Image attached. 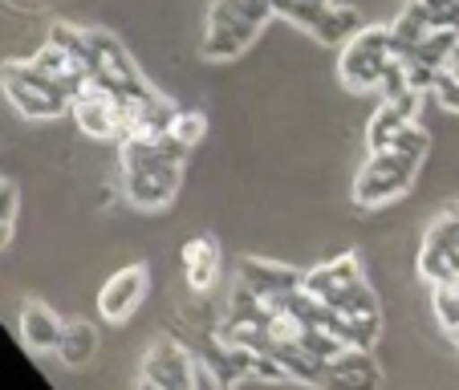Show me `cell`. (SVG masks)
Returning <instances> with one entry per match:
<instances>
[{
  "instance_id": "6da1fadb",
  "label": "cell",
  "mask_w": 459,
  "mask_h": 390,
  "mask_svg": "<svg viewBox=\"0 0 459 390\" xmlns=\"http://www.w3.org/2000/svg\"><path fill=\"white\" fill-rule=\"evenodd\" d=\"M122 155V191L143 212H163L183 187V163L191 151L159 130V134H126L118 139Z\"/></svg>"
},
{
  "instance_id": "7a4b0ae2",
  "label": "cell",
  "mask_w": 459,
  "mask_h": 390,
  "mask_svg": "<svg viewBox=\"0 0 459 390\" xmlns=\"http://www.w3.org/2000/svg\"><path fill=\"white\" fill-rule=\"evenodd\" d=\"M427 151H431V134L423 122H411L386 147H374L354 179V204L358 208H382V204L403 200L423 171Z\"/></svg>"
},
{
  "instance_id": "3957f363",
  "label": "cell",
  "mask_w": 459,
  "mask_h": 390,
  "mask_svg": "<svg viewBox=\"0 0 459 390\" xmlns=\"http://www.w3.org/2000/svg\"><path fill=\"white\" fill-rule=\"evenodd\" d=\"M301 285H305V293L317 297L325 309L342 313L350 325H358L370 346H378L382 305H378V293L370 289V281H366V269H362V256H358V252H342V256L325 260V264H313L301 277Z\"/></svg>"
},
{
  "instance_id": "277c9868",
  "label": "cell",
  "mask_w": 459,
  "mask_h": 390,
  "mask_svg": "<svg viewBox=\"0 0 459 390\" xmlns=\"http://www.w3.org/2000/svg\"><path fill=\"white\" fill-rule=\"evenodd\" d=\"M269 21V0H212L200 33V57L212 61V65H228V61L244 57Z\"/></svg>"
},
{
  "instance_id": "5b68a950",
  "label": "cell",
  "mask_w": 459,
  "mask_h": 390,
  "mask_svg": "<svg viewBox=\"0 0 459 390\" xmlns=\"http://www.w3.org/2000/svg\"><path fill=\"white\" fill-rule=\"evenodd\" d=\"M399 57L394 29L390 25H362L338 45V78L350 94H378L390 65Z\"/></svg>"
},
{
  "instance_id": "8992f818",
  "label": "cell",
  "mask_w": 459,
  "mask_h": 390,
  "mask_svg": "<svg viewBox=\"0 0 459 390\" xmlns=\"http://www.w3.org/2000/svg\"><path fill=\"white\" fill-rule=\"evenodd\" d=\"M0 90H4V98L13 102V110L25 114V118H37V122L65 118L74 106L70 90L57 86L53 78H45L41 70H33L29 61H9V65L0 70Z\"/></svg>"
},
{
  "instance_id": "52a82bcc",
  "label": "cell",
  "mask_w": 459,
  "mask_h": 390,
  "mask_svg": "<svg viewBox=\"0 0 459 390\" xmlns=\"http://www.w3.org/2000/svg\"><path fill=\"white\" fill-rule=\"evenodd\" d=\"M269 4L273 17L309 33L317 45H342L354 29H362L358 9L346 4V0H269Z\"/></svg>"
},
{
  "instance_id": "ba28073f",
  "label": "cell",
  "mask_w": 459,
  "mask_h": 390,
  "mask_svg": "<svg viewBox=\"0 0 459 390\" xmlns=\"http://www.w3.org/2000/svg\"><path fill=\"white\" fill-rule=\"evenodd\" d=\"M419 277L431 289H455L459 293V204L431 220L423 244H419Z\"/></svg>"
},
{
  "instance_id": "9c48e42d",
  "label": "cell",
  "mask_w": 459,
  "mask_h": 390,
  "mask_svg": "<svg viewBox=\"0 0 459 390\" xmlns=\"http://www.w3.org/2000/svg\"><path fill=\"white\" fill-rule=\"evenodd\" d=\"M147 293H151V269L147 264H143V260L122 264V269L110 273L106 285L98 289V317H102L106 325H122V321H130L134 313H139V305L147 301Z\"/></svg>"
},
{
  "instance_id": "30bf717a",
  "label": "cell",
  "mask_w": 459,
  "mask_h": 390,
  "mask_svg": "<svg viewBox=\"0 0 459 390\" xmlns=\"http://www.w3.org/2000/svg\"><path fill=\"white\" fill-rule=\"evenodd\" d=\"M70 118L78 122V130L90 134V139H122L126 134V106L106 86H98V82H86L74 94Z\"/></svg>"
},
{
  "instance_id": "8fae6325",
  "label": "cell",
  "mask_w": 459,
  "mask_h": 390,
  "mask_svg": "<svg viewBox=\"0 0 459 390\" xmlns=\"http://www.w3.org/2000/svg\"><path fill=\"white\" fill-rule=\"evenodd\" d=\"M143 378L163 390H195V350H187L179 338L151 342L143 354Z\"/></svg>"
},
{
  "instance_id": "7c38bea8",
  "label": "cell",
  "mask_w": 459,
  "mask_h": 390,
  "mask_svg": "<svg viewBox=\"0 0 459 390\" xmlns=\"http://www.w3.org/2000/svg\"><path fill=\"white\" fill-rule=\"evenodd\" d=\"M386 386V374L374 362V350L362 346H346L342 354H333L325 362V378L317 390H382Z\"/></svg>"
},
{
  "instance_id": "4fadbf2b",
  "label": "cell",
  "mask_w": 459,
  "mask_h": 390,
  "mask_svg": "<svg viewBox=\"0 0 459 390\" xmlns=\"http://www.w3.org/2000/svg\"><path fill=\"white\" fill-rule=\"evenodd\" d=\"M183 260V277H187V289L195 297H212V289L220 285V273H224V252H220V240L212 232L191 236L179 248Z\"/></svg>"
},
{
  "instance_id": "5bb4252c",
  "label": "cell",
  "mask_w": 459,
  "mask_h": 390,
  "mask_svg": "<svg viewBox=\"0 0 459 390\" xmlns=\"http://www.w3.org/2000/svg\"><path fill=\"white\" fill-rule=\"evenodd\" d=\"M419 114H423V94L419 90H407L399 98H382L370 126H366V151L386 147L394 134H403L411 122H419Z\"/></svg>"
},
{
  "instance_id": "9a60e30c",
  "label": "cell",
  "mask_w": 459,
  "mask_h": 390,
  "mask_svg": "<svg viewBox=\"0 0 459 390\" xmlns=\"http://www.w3.org/2000/svg\"><path fill=\"white\" fill-rule=\"evenodd\" d=\"M17 330H21L25 350H33V354H57L65 321H61L45 301H25L21 305V317H17Z\"/></svg>"
},
{
  "instance_id": "2e32d148",
  "label": "cell",
  "mask_w": 459,
  "mask_h": 390,
  "mask_svg": "<svg viewBox=\"0 0 459 390\" xmlns=\"http://www.w3.org/2000/svg\"><path fill=\"white\" fill-rule=\"evenodd\" d=\"M57 358L65 366H90L98 358V330L90 321H65V334L57 342Z\"/></svg>"
},
{
  "instance_id": "e0dca14e",
  "label": "cell",
  "mask_w": 459,
  "mask_h": 390,
  "mask_svg": "<svg viewBox=\"0 0 459 390\" xmlns=\"http://www.w3.org/2000/svg\"><path fill=\"white\" fill-rule=\"evenodd\" d=\"M167 134H171L179 147H187V151H195L204 143V134H208V114L204 110H175V118H171V126H167Z\"/></svg>"
},
{
  "instance_id": "ac0fdd59",
  "label": "cell",
  "mask_w": 459,
  "mask_h": 390,
  "mask_svg": "<svg viewBox=\"0 0 459 390\" xmlns=\"http://www.w3.org/2000/svg\"><path fill=\"white\" fill-rule=\"evenodd\" d=\"M431 98H439L447 110L459 114V49L451 53L447 65L439 70V78H435V86H431Z\"/></svg>"
},
{
  "instance_id": "d6986e66",
  "label": "cell",
  "mask_w": 459,
  "mask_h": 390,
  "mask_svg": "<svg viewBox=\"0 0 459 390\" xmlns=\"http://www.w3.org/2000/svg\"><path fill=\"white\" fill-rule=\"evenodd\" d=\"M431 29H451L459 37V0H415Z\"/></svg>"
},
{
  "instance_id": "ffe728a7",
  "label": "cell",
  "mask_w": 459,
  "mask_h": 390,
  "mask_svg": "<svg viewBox=\"0 0 459 390\" xmlns=\"http://www.w3.org/2000/svg\"><path fill=\"white\" fill-rule=\"evenodd\" d=\"M195 390H232V382H224L204 358H195Z\"/></svg>"
},
{
  "instance_id": "44dd1931",
  "label": "cell",
  "mask_w": 459,
  "mask_h": 390,
  "mask_svg": "<svg viewBox=\"0 0 459 390\" xmlns=\"http://www.w3.org/2000/svg\"><path fill=\"white\" fill-rule=\"evenodd\" d=\"M139 390H163V386H155L151 378H143V374H139Z\"/></svg>"
},
{
  "instance_id": "7402d4cb",
  "label": "cell",
  "mask_w": 459,
  "mask_h": 390,
  "mask_svg": "<svg viewBox=\"0 0 459 390\" xmlns=\"http://www.w3.org/2000/svg\"><path fill=\"white\" fill-rule=\"evenodd\" d=\"M451 342H455V350H459V330H455V334H451Z\"/></svg>"
}]
</instances>
